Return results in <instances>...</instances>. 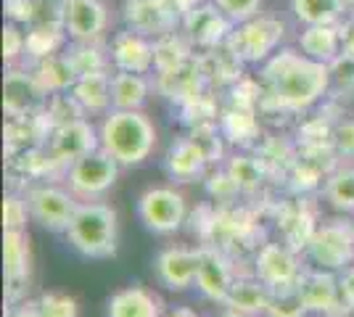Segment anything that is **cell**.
Here are the masks:
<instances>
[{
	"mask_svg": "<svg viewBox=\"0 0 354 317\" xmlns=\"http://www.w3.org/2000/svg\"><path fill=\"white\" fill-rule=\"evenodd\" d=\"M259 88V111H307L330 88V69L299 50L283 48L265 61Z\"/></svg>",
	"mask_w": 354,
	"mask_h": 317,
	"instance_id": "6da1fadb",
	"label": "cell"
},
{
	"mask_svg": "<svg viewBox=\"0 0 354 317\" xmlns=\"http://www.w3.org/2000/svg\"><path fill=\"white\" fill-rule=\"evenodd\" d=\"M98 140H101V148L122 166H138L153 151L156 130L143 111L111 108L98 127Z\"/></svg>",
	"mask_w": 354,
	"mask_h": 317,
	"instance_id": "7a4b0ae2",
	"label": "cell"
},
{
	"mask_svg": "<svg viewBox=\"0 0 354 317\" xmlns=\"http://www.w3.org/2000/svg\"><path fill=\"white\" fill-rule=\"evenodd\" d=\"M66 238L82 257H114L119 238L117 211L104 201H80L72 222L66 227Z\"/></svg>",
	"mask_w": 354,
	"mask_h": 317,
	"instance_id": "3957f363",
	"label": "cell"
},
{
	"mask_svg": "<svg viewBox=\"0 0 354 317\" xmlns=\"http://www.w3.org/2000/svg\"><path fill=\"white\" fill-rule=\"evenodd\" d=\"M283 37L286 24L281 19L257 14L246 21H238L227 37V46L233 48V53L243 64H265L272 53H278Z\"/></svg>",
	"mask_w": 354,
	"mask_h": 317,
	"instance_id": "277c9868",
	"label": "cell"
},
{
	"mask_svg": "<svg viewBox=\"0 0 354 317\" xmlns=\"http://www.w3.org/2000/svg\"><path fill=\"white\" fill-rule=\"evenodd\" d=\"M307 257L320 270H346L354 265V222L349 220H325L315 227L307 241Z\"/></svg>",
	"mask_w": 354,
	"mask_h": 317,
	"instance_id": "5b68a950",
	"label": "cell"
},
{
	"mask_svg": "<svg viewBox=\"0 0 354 317\" xmlns=\"http://www.w3.org/2000/svg\"><path fill=\"white\" fill-rule=\"evenodd\" d=\"M119 162L111 159L104 148H95L93 153L77 159L69 172H66V185L72 191L74 198L82 201H95L101 198L106 191H111V185L119 177Z\"/></svg>",
	"mask_w": 354,
	"mask_h": 317,
	"instance_id": "8992f818",
	"label": "cell"
},
{
	"mask_svg": "<svg viewBox=\"0 0 354 317\" xmlns=\"http://www.w3.org/2000/svg\"><path fill=\"white\" fill-rule=\"evenodd\" d=\"M188 204L175 188H151L138 198V217L151 233H175L185 222Z\"/></svg>",
	"mask_w": 354,
	"mask_h": 317,
	"instance_id": "52a82bcc",
	"label": "cell"
},
{
	"mask_svg": "<svg viewBox=\"0 0 354 317\" xmlns=\"http://www.w3.org/2000/svg\"><path fill=\"white\" fill-rule=\"evenodd\" d=\"M122 21L127 30L156 40L162 35L177 32V27L183 24V14L169 0H124Z\"/></svg>",
	"mask_w": 354,
	"mask_h": 317,
	"instance_id": "ba28073f",
	"label": "cell"
},
{
	"mask_svg": "<svg viewBox=\"0 0 354 317\" xmlns=\"http://www.w3.org/2000/svg\"><path fill=\"white\" fill-rule=\"evenodd\" d=\"M27 206L37 225H43L50 233H66L80 201L72 196V191H61L53 185H35L27 191Z\"/></svg>",
	"mask_w": 354,
	"mask_h": 317,
	"instance_id": "9c48e42d",
	"label": "cell"
},
{
	"mask_svg": "<svg viewBox=\"0 0 354 317\" xmlns=\"http://www.w3.org/2000/svg\"><path fill=\"white\" fill-rule=\"evenodd\" d=\"M95 148H101V140H98V133L93 130V124L85 119L53 127L45 140V151L50 156L53 166H72L77 159L88 156Z\"/></svg>",
	"mask_w": 354,
	"mask_h": 317,
	"instance_id": "30bf717a",
	"label": "cell"
},
{
	"mask_svg": "<svg viewBox=\"0 0 354 317\" xmlns=\"http://www.w3.org/2000/svg\"><path fill=\"white\" fill-rule=\"evenodd\" d=\"M304 270L299 267L294 249L283 246V243H265L257 259H254V278H259L270 291H281V288L299 286Z\"/></svg>",
	"mask_w": 354,
	"mask_h": 317,
	"instance_id": "8fae6325",
	"label": "cell"
},
{
	"mask_svg": "<svg viewBox=\"0 0 354 317\" xmlns=\"http://www.w3.org/2000/svg\"><path fill=\"white\" fill-rule=\"evenodd\" d=\"M48 93L37 82L35 72L27 69H16L11 66L6 72V82H3V108L6 114L16 119V117H30V114H40L48 106Z\"/></svg>",
	"mask_w": 354,
	"mask_h": 317,
	"instance_id": "7c38bea8",
	"label": "cell"
},
{
	"mask_svg": "<svg viewBox=\"0 0 354 317\" xmlns=\"http://www.w3.org/2000/svg\"><path fill=\"white\" fill-rule=\"evenodd\" d=\"M180 27L185 32V37L191 40V46L201 48V50H212V48L227 43V37H230L236 24L222 14L212 0H207V3L191 8L188 14H183Z\"/></svg>",
	"mask_w": 354,
	"mask_h": 317,
	"instance_id": "4fadbf2b",
	"label": "cell"
},
{
	"mask_svg": "<svg viewBox=\"0 0 354 317\" xmlns=\"http://www.w3.org/2000/svg\"><path fill=\"white\" fill-rule=\"evenodd\" d=\"M109 14L101 0H69L64 14V30L74 43H98L104 37Z\"/></svg>",
	"mask_w": 354,
	"mask_h": 317,
	"instance_id": "5bb4252c",
	"label": "cell"
},
{
	"mask_svg": "<svg viewBox=\"0 0 354 317\" xmlns=\"http://www.w3.org/2000/svg\"><path fill=\"white\" fill-rule=\"evenodd\" d=\"M109 56L117 72H133V75H148L153 69V40L133 30L117 32L111 37Z\"/></svg>",
	"mask_w": 354,
	"mask_h": 317,
	"instance_id": "9a60e30c",
	"label": "cell"
},
{
	"mask_svg": "<svg viewBox=\"0 0 354 317\" xmlns=\"http://www.w3.org/2000/svg\"><path fill=\"white\" fill-rule=\"evenodd\" d=\"M299 294L307 304L310 312H317V315H328L336 317L341 315V288H339V278L330 270H312L304 272L301 280H299Z\"/></svg>",
	"mask_w": 354,
	"mask_h": 317,
	"instance_id": "2e32d148",
	"label": "cell"
},
{
	"mask_svg": "<svg viewBox=\"0 0 354 317\" xmlns=\"http://www.w3.org/2000/svg\"><path fill=\"white\" fill-rule=\"evenodd\" d=\"M233 280H236V275H233V267H230V262L222 257V251L217 249H198V272H196V286L198 291L212 299V302H222L227 299V294H230V288H233Z\"/></svg>",
	"mask_w": 354,
	"mask_h": 317,
	"instance_id": "e0dca14e",
	"label": "cell"
},
{
	"mask_svg": "<svg viewBox=\"0 0 354 317\" xmlns=\"http://www.w3.org/2000/svg\"><path fill=\"white\" fill-rule=\"evenodd\" d=\"M153 88L162 93L164 98L169 101H177V104H188L193 98L204 95V88H207V75L201 69V61L193 56L191 61H185L183 66H177L172 72H162L156 75V82Z\"/></svg>",
	"mask_w": 354,
	"mask_h": 317,
	"instance_id": "ac0fdd59",
	"label": "cell"
},
{
	"mask_svg": "<svg viewBox=\"0 0 354 317\" xmlns=\"http://www.w3.org/2000/svg\"><path fill=\"white\" fill-rule=\"evenodd\" d=\"M3 262H6L8 299H16L24 291V286L30 283L32 272L30 238L24 236V230H6V236H3Z\"/></svg>",
	"mask_w": 354,
	"mask_h": 317,
	"instance_id": "d6986e66",
	"label": "cell"
},
{
	"mask_svg": "<svg viewBox=\"0 0 354 317\" xmlns=\"http://www.w3.org/2000/svg\"><path fill=\"white\" fill-rule=\"evenodd\" d=\"M153 270L159 275L167 288L172 291H185L196 283L198 272V249H164L153 262Z\"/></svg>",
	"mask_w": 354,
	"mask_h": 317,
	"instance_id": "ffe728a7",
	"label": "cell"
},
{
	"mask_svg": "<svg viewBox=\"0 0 354 317\" xmlns=\"http://www.w3.org/2000/svg\"><path fill=\"white\" fill-rule=\"evenodd\" d=\"M207 164L209 162H207V156H204V151L193 143L191 137L175 140V143L169 146L167 159H164V166H167L169 177L180 182L198 180V177L207 172Z\"/></svg>",
	"mask_w": 354,
	"mask_h": 317,
	"instance_id": "44dd1931",
	"label": "cell"
},
{
	"mask_svg": "<svg viewBox=\"0 0 354 317\" xmlns=\"http://www.w3.org/2000/svg\"><path fill=\"white\" fill-rule=\"evenodd\" d=\"M109 317H162V299L143 286L117 291L109 299Z\"/></svg>",
	"mask_w": 354,
	"mask_h": 317,
	"instance_id": "7402d4cb",
	"label": "cell"
},
{
	"mask_svg": "<svg viewBox=\"0 0 354 317\" xmlns=\"http://www.w3.org/2000/svg\"><path fill=\"white\" fill-rule=\"evenodd\" d=\"M32 72H35L37 82L43 85L48 95L72 90L74 82L80 79V75H77V69H74L72 59L66 56V50H64V53H53V56H48V59L35 61Z\"/></svg>",
	"mask_w": 354,
	"mask_h": 317,
	"instance_id": "603a6c76",
	"label": "cell"
},
{
	"mask_svg": "<svg viewBox=\"0 0 354 317\" xmlns=\"http://www.w3.org/2000/svg\"><path fill=\"white\" fill-rule=\"evenodd\" d=\"M299 48H301L304 56L320 61V64H330V61L344 50L339 24H315V27H304V32L299 35Z\"/></svg>",
	"mask_w": 354,
	"mask_h": 317,
	"instance_id": "cb8c5ba5",
	"label": "cell"
},
{
	"mask_svg": "<svg viewBox=\"0 0 354 317\" xmlns=\"http://www.w3.org/2000/svg\"><path fill=\"white\" fill-rule=\"evenodd\" d=\"M257 111L254 106H241L230 104L220 114V130L225 140L236 143V146H249L259 137V119H257Z\"/></svg>",
	"mask_w": 354,
	"mask_h": 317,
	"instance_id": "d4e9b609",
	"label": "cell"
},
{
	"mask_svg": "<svg viewBox=\"0 0 354 317\" xmlns=\"http://www.w3.org/2000/svg\"><path fill=\"white\" fill-rule=\"evenodd\" d=\"M72 95L82 104L88 114L109 111L111 108V75H109V69L80 75V79L72 88Z\"/></svg>",
	"mask_w": 354,
	"mask_h": 317,
	"instance_id": "484cf974",
	"label": "cell"
},
{
	"mask_svg": "<svg viewBox=\"0 0 354 317\" xmlns=\"http://www.w3.org/2000/svg\"><path fill=\"white\" fill-rule=\"evenodd\" d=\"M227 309H236L241 315H265L270 304V288L259 278H238L233 280V288L227 294Z\"/></svg>",
	"mask_w": 354,
	"mask_h": 317,
	"instance_id": "4316f807",
	"label": "cell"
},
{
	"mask_svg": "<svg viewBox=\"0 0 354 317\" xmlns=\"http://www.w3.org/2000/svg\"><path fill=\"white\" fill-rule=\"evenodd\" d=\"M151 82L146 75L133 72H117L111 75V108L117 111H140L148 101Z\"/></svg>",
	"mask_w": 354,
	"mask_h": 317,
	"instance_id": "83f0119b",
	"label": "cell"
},
{
	"mask_svg": "<svg viewBox=\"0 0 354 317\" xmlns=\"http://www.w3.org/2000/svg\"><path fill=\"white\" fill-rule=\"evenodd\" d=\"M291 11L304 27L341 24V19L349 14V0H291Z\"/></svg>",
	"mask_w": 354,
	"mask_h": 317,
	"instance_id": "f1b7e54d",
	"label": "cell"
},
{
	"mask_svg": "<svg viewBox=\"0 0 354 317\" xmlns=\"http://www.w3.org/2000/svg\"><path fill=\"white\" fill-rule=\"evenodd\" d=\"M201 69L207 75V82H217V85H236L241 79V64L243 61L233 53V48L227 43L212 48L204 56H198Z\"/></svg>",
	"mask_w": 354,
	"mask_h": 317,
	"instance_id": "f546056e",
	"label": "cell"
},
{
	"mask_svg": "<svg viewBox=\"0 0 354 317\" xmlns=\"http://www.w3.org/2000/svg\"><path fill=\"white\" fill-rule=\"evenodd\" d=\"M191 40L185 37V32H169L153 40V69L156 75L172 72L177 66H183L185 61L193 59Z\"/></svg>",
	"mask_w": 354,
	"mask_h": 317,
	"instance_id": "4dcf8cb0",
	"label": "cell"
},
{
	"mask_svg": "<svg viewBox=\"0 0 354 317\" xmlns=\"http://www.w3.org/2000/svg\"><path fill=\"white\" fill-rule=\"evenodd\" d=\"M325 201L336 211L352 214L354 211V166H341L333 169L330 177L325 180Z\"/></svg>",
	"mask_w": 354,
	"mask_h": 317,
	"instance_id": "1f68e13d",
	"label": "cell"
},
{
	"mask_svg": "<svg viewBox=\"0 0 354 317\" xmlns=\"http://www.w3.org/2000/svg\"><path fill=\"white\" fill-rule=\"evenodd\" d=\"M225 172L233 177L238 191H243V193L259 191V185L265 182V162L257 159V156H246V153L233 156L225 166Z\"/></svg>",
	"mask_w": 354,
	"mask_h": 317,
	"instance_id": "d6a6232c",
	"label": "cell"
},
{
	"mask_svg": "<svg viewBox=\"0 0 354 317\" xmlns=\"http://www.w3.org/2000/svg\"><path fill=\"white\" fill-rule=\"evenodd\" d=\"M66 30L64 27H30L27 32V53L35 61L48 59L53 53H61V46L66 43Z\"/></svg>",
	"mask_w": 354,
	"mask_h": 317,
	"instance_id": "836d02e7",
	"label": "cell"
},
{
	"mask_svg": "<svg viewBox=\"0 0 354 317\" xmlns=\"http://www.w3.org/2000/svg\"><path fill=\"white\" fill-rule=\"evenodd\" d=\"M66 56L72 59L77 75H90V72H104L111 64V56L106 53L98 43H74L66 48Z\"/></svg>",
	"mask_w": 354,
	"mask_h": 317,
	"instance_id": "e575fe53",
	"label": "cell"
},
{
	"mask_svg": "<svg viewBox=\"0 0 354 317\" xmlns=\"http://www.w3.org/2000/svg\"><path fill=\"white\" fill-rule=\"evenodd\" d=\"M45 114H48V119H50L53 127H64V124H72V122L85 119L88 111H85L82 104L74 98L72 90H66V93H56V95L48 98Z\"/></svg>",
	"mask_w": 354,
	"mask_h": 317,
	"instance_id": "d590c367",
	"label": "cell"
},
{
	"mask_svg": "<svg viewBox=\"0 0 354 317\" xmlns=\"http://www.w3.org/2000/svg\"><path fill=\"white\" fill-rule=\"evenodd\" d=\"M188 137L204 151L209 164H220L222 156H225V135H222V130L217 122L196 124V127H191V135Z\"/></svg>",
	"mask_w": 354,
	"mask_h": 317,
	"instance_id": "8d00e7d4",
	"label": "cell"
},
{
	"mask_svg": "<svg viewBox=\"0 0 354 317\" xmlns=\"http://www.w3.org/2000/svg\"><path fill=\"white\" fill-rule=\"evenodd\" d=\"M310 312L307 304L299 294V286L270 291V304H267V317H304Z\"/></svg>",
	"mask_w": 354,
	"mask_h": 317,
	"instance_id": "74e56055",
	"label": "cell"
},
{
	"mask_svg": "<svg viewBox=\"0 0 354 317\" xmlns=\"http://www.w3.org/2000/svg\"><path fill=\"white\" fill-rule=\"evenodd\" d=\"M330 69V88L336 93H354V53L341 50L336 59L328 64Z\"/></svg>",
	"mask_w": 354,
	"mask_h": 317,
	"instance_id": "f35d334b",
	"label": "cell"
},
{
	"mask_svg": "<svg viewBox=\"0 0 354 317\" xmlns=\"http://www.w3.org/2000/svg\"><path fill=\"white\" fill-rule=\"evenodd\" d=\"M37 317H77V302L66 294L48 291L37 299Z\"/></svg>",
	"mask_w": 354,
	"mask_h": 317,
	"instance_id": "ab89813d",
	"label": "cell"
},
{
	"mask_svg": "<svg viewBox=\"0 0 354 317\" xmlns=\"http://www.w3.org/2000/svg\"><path fill=\"white\" fill-rule=\"evenodd\" d=\"M21 56H27V32H21L19 24L11 21L3 27V59L14 66Z\"/></svg>",
	"mask_w": 354,
	"mask_h": 317,
	"instance_id": "60d3db41",
	"label": "cell"
},
{
	"mask_svg": "<svg viewBox=\"0 0 354 317\" xmlns=\"http://www.w3.org/2000/svg\"><path fill=\"white\" fill-rule=\"evenodd\" d=\"M27 217H32L30 206H27V198L6 196V201H3V227L6 230H24L27 227Z\"/></svg>",
	"mask_w": 354,
	"mask_h": 317,
	"instance_id": "b9f144b4",
	"label": "cell"
},
{
	"mask_svg": "<svg viewBox=\"0 0 354 317\" xmlns=\"http://www.w3.org/2000/svg\"><path fill=\"white\" fill-rule=\"evenodd\" d=\"M212 3H214L233 24L257 16L259 14V6H262V0H212Z\"/></svg>",
	"mask_w": 354,
	"mask_h": 317,
	"instance_id": "7bdbcfd3",
	"label": "cell"
},
{
	"mask_svg": "<svg viewBox=\"0 0 354 317\" xmlns=\"http://www.w3.org/2000/svg\"><path fill=\"white\" fill-rule=\"evenodd\" d=\"M330 148L336 156H354V119H341L333 124Z\"/></svg>",
	"mask_w": 354,
	"mask_h": 317,
	"instance_id": "ee69618b",
	"label": "cell"
},
{
	"mask_svg": "<svg viewBox=\"0 0 354 317\" xmlns=\"http://www.w3.org/2000/svg\"><path fill=\"white\" fill-rule=\"evenodd\" d=\"M209 193L217 198H230L238 193V185L233 182V177L227 172H217L209 177Z\"/></svg>",
	"mask_w": 354,
	"mask_h": 317,
	"instance_id": "f6af8a7d",
	"label": "cell"
},
{
	"mask_svg": "<svg viewBox=\"0 0 354 317\" xmlns=\"http://www.w3.org/2000/svg\"><path fill=\"white\" fill-rule=\"evenodd\" d=\"M339 288H341V309L349 312V309H354V265H349L346 270L341 272Z\"/></svg>",
	"mask_w": 354,
	"mask_h": 317,
	"instance_id": "bcb514c9",
	"label": "cell"
},
{
	"mask_svg": "<svg viewBox=\"0 0 354 317\" xmlns=\"http://www.w3.org/2000/svg\"><path fill=\"white\" fill-rule=\"evenodd\" d=\"M341 30V43H344V50L354 53V11L344 16V21L339 24Z\"/></svg>",
	"mask_w": 354,
	"mask_h": 317,
	"instance_id": "7dc6e473",
	"label": "cell"
},
{
	"mask_svg": "<svg viewBox=\"0 0 354 317\" xmlns=\"http://www.w3.org/2000/svg\"><path fill=\"white\" fill-rule=\"evenodd\" d=\"M8 317H37V302H24L14 307V312Z\"/></svg>",
	"mask_w": 354,
	"mask_h": 317,
	"instance_id": "c3c4849f",
	"label": "cell"
},
{
	"mask_svg": "<svg viewBox=\"0 0 354 317\" xmlns=\"http://www.w3.org/2000/svg\"><path fill=\"white\" fill-rule=\"evenodd\" d=\"M172 6H175L180 14H188L191 8H196V6H201V3H207V0H169Z\"/></svg>",
	"mask_w": 354,
	"mask_h": 317,
	"instance_id": "681fc988",
	"label": "cell"
},
{
	"mask_svg": "<svg viewBox=\"0 0 354 317\" xmlns=\"http://www.w3.org/2000/svg\"><path fill=\"white\" fill-rule=\"evenodd\" d=\"M167 317H198L193 309H188V307H180V309H175L172 315H167Z\"/></svg>",
	"mask_w": 354,
	"mask_h": 317,
	"instance_id": "f907efd6",
	"label": "cell"
},
{
	"mask_svg": "<svg viewBox=\"0 0 354 317\" xmlns=\"http://www.w3.org/2000/svg\"><path fill=\"white\" fill-rule=\"evenodd\" d=\"M222 317H249V315H241V312H236V309H227Z\"/></svg>",
	"mask_w": 354,
	"mask_h": 317,
	"instance_id": "816d5d0a",
	"label": "cell"
}]
</instances>
